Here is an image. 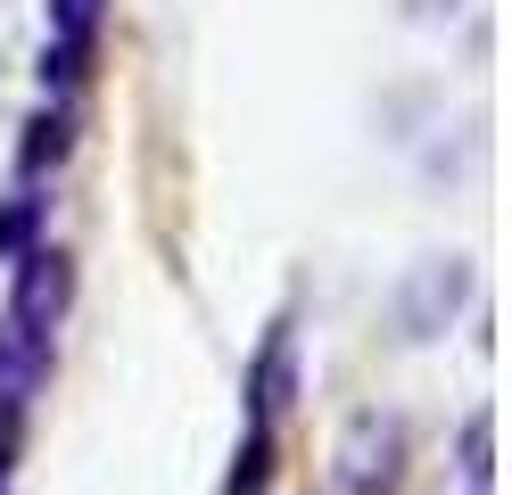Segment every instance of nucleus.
I'll list each match as a JSON object with an SVG mask.
<instances>
[{"label":"nucleus","instance_id":"f03ea898","mask_svg":"<svg viewBox=\"0 0 512 495\" xmlns=\"http://www.w3.org/2000/svg\"><path fill=\"white\" fill-rule=\"evenodd\" d=\"M331 462H339V495H397V479H405V421L397 413H347Z\"/></svg>","mask_w":512,"mask_h":495},{"label":"nucleus","instance_id":"423d86ee","mask_svg":"<svg viewBox=\"0 0 512 495\" xmlns=\"http://www.w3.org/2000/svg\"><path fill=\"white\" fill-rule=\"evenodd\" d=\"M34 223H42V198H9V215H0V256L34 248Z\"/></svg>","mask_w":512,"mask_h":495},{"label":"nucleus","instance_id":"f257e3e1","mask_svg":"<svg viewBox=\"0 0 512 495\" xmlns=\"http://www.w3.org/2000/svg\"><path fill=\"white\" fill-rule=\"evenodd\" d=\"M67 314V256L58 248H17V289H9V339L25 347V363H50V330Z\"/></svg>","mask_w":512,"mask_h":495},{"label":"nucleus","instance_id":"20e7f679","mask_svg":"<svg viewBox=\"0 0 512 495\" xmlns=\"http://www.w3.org/2000/svg\"><path fill=\"white\" fill-rule=\"evenodd\" d=\"M58 157H67V108H42L34 132H25V182H34L42 165H58Z\"/></svg>","mask_w":512,"mask_h":495},{"label":"nucleus","instance_id":"7ed1b4c3","mask_svg":"<svg viewBox=\"0 0 512 495\" xmlns=\"http://www.w3.org/2000/svg\"><path fill=\"white\" fill-rule=\"evenodd\" d=\"M273 471V421H248V438H240V462H232V487L223 495H256Z\"/></svg>","mask_w":512,"mask_h":495},{"label":"nucleus","instance_id":"39448f33","mask_svg":"<svg viewBox=\"0 0 512 495\" xmlns=\"http://www.w3.org/2000/svg\"><path fill=\"white\" fill-rule=\"evenodd\" d=\"M463 479H471V495H488V479H496V462H488V413L463 421Z\"/></svg>","mask_w":512,"mask_h":495}]
</instances>
